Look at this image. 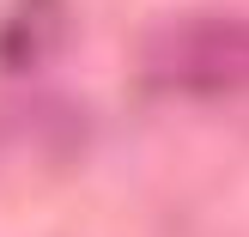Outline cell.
Instances as JSON below:
<instances>
[{
  "label": "cell",
  "mask_w": 249,
  "mask_h": 237,
  "mask_svg": "<svg viewBox=\"0 0 249 237\" xmlns=\"http://www.w3.org/2000/svg\"><path fill=\"white\" fill-rule=\"evenodd\" d=\"M140 79L170 97H225L249 85V24L243 18H170L146 31L140 43Z\"/></svg>",
  "instance_id": "obj_1"
}]
</instances>
